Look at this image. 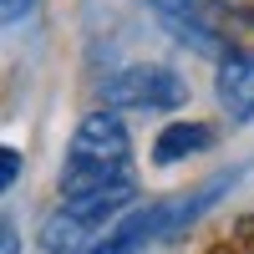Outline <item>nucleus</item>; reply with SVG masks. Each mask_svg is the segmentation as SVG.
Returning a JSON list of instances; mask_svg holds the SVG:
<instances>
[{"instance_id": "nucleus-1", "label": "nucleus", "mask_w": 254, "mask_h": 254, "mask_svg": "<svg viewBox=\"0 0 254 254\" xmlns=\"http://www.w3.org/2000/svg\"><path fill=\"white\" fill-rule=\"evenodd\" d=\"M183 102H188V81L158 61L122 66L102 81V107H117V112H173Z\"/></svg>"}, {"instance_id": "nucleus-2", "label": "nucleus", "mask_w": 254, "mask_h": 254, "mask_svg": "<svg viewBox=\"0 0 254 254\" xmlns=\"http://www.w3.org/2000/svg\"><path fill=\"white\" fill-rule=\"evenodd\" d=\"M147 5H153V15L168 31H173L178 46L198 51V56H224L229 51L219 26H214V5H208V0H147Z\"/></svg>"}, {"instance_id": "nucleus-3", "label": "nucleus", "mask_w": 254, "mask_h": 254, "mask_svg": "<svg viewBox=\"0 0 254 254\" xmlns=\"http://www.w3.org/2000/svg\"><path fill=\"white\" fill-rule=\"evenodd\" d=\"M127 147H132V137H127V127L117 117V107H102V112H87L71 137V158L81 163H107V168H127Z\"/></svg>"}, {"instance_id": "nucleus-4", "label": "nucleus", "mask_w": 254, "mask_h": 254, "mask_svg": "<svg viewBox=\"0 0 254 254\" xmlns=\"http://www.w3.org/2000/svg\"><path fill=\"white\" fill-rule=\"evenodd\" d=\"M183 214H178V203H153V208H137L132 219H122L117 229L102 244H92L87 254H137L142 244H153L158 234H168V229H178Z\"/></svg>"}, {"instance_id": "nucleus-5", "label": "nucleus", "mask_w": 254, "mask_h": 254, "mask_svg": "<svg viewBox=\"0 0 254 254\" xmlns=\"http://www.w3.org/2000/svg\"><path fill=\"white\" fill-rule=\"evenodd\" d=\"M214 92H219V107L229 112V122H254V51L229 46L219 56Z\"/></svg>"}, {"instance_id": "nucleus-6", "label": "nucleus", "mask_w": 254, "mask_h": 254, "mask_svg": "<svg viewBox=\"0 0 254 254\" xmlns=\"http://www.w3.org/2000/svg\"><path fill=\"white\" fill-rule=\"evenodd\" d=\"M137 193V178L127 173V178H112V183H102V188H87V193H66L61 198V208H71L76 219H87L92 229H102L107 219H117L127 203H132Z\"/></svg>"}, {"instance_id": "nucleus-7", "label": "nucleus", "mask_w": 254, "mask_h": 254, "mask_svg": "<svg viewBox=\"0 0 254 254\" xmlns=\"http://www.w3.org/2000/svg\"><path fill=\"white\" fill-rule=\"evenodd\" d=\"M97 239V229L87 219H76L71 208H56V214L41 219V249L46 254H87Z\"/></svg>"}, {"instance_id": "nucleus-8", "label": "nucleus", "mask_w": 254, "mask_h": 254, "mask_svg": "<svg viewBox=\"0 0 254 254\" xmlns=\"http://www.w3.org/2000/svg\"><path fill=\"white\" fill-rule=\"evenodd\" d=\"M214 127L208 122H168L163 132H158V142H153V158L168 168V163H183L188 153H208L214 147Z\"/></svg>"}, {"instance_id": "nucleus-9", "label": "nucleus", "mask_w": 254, "mask_h": 254, "mask_svg": "<svg viewBox=\"0 0 254 254\" xmlns=\"http://www.w3.org/2000/svg\"><path fill=\"white\" fill-rule=\"evenodd\" d=\"M36 10V0H0V15H5V26H20Z\"/></svg>"}, {"instance_id": "nucleus-10", "label": "nucleus", "mask_w": 254, "mask_h": 254, "mask_svg": "<svg viewBox=\"0 0 254 254\" xmlns=\"http://www.w3.org/2000/svg\"><path fill=\"white\" fill-rule=\"evenodd\" d=\"M15 178H20V153H15V147H0V183L10 188Z\"/></svg>"}, {"instance_id": "nucleus-11", "label": "nucleus", "mask_w": 254, "mask_h": 254, "mask_svg": "<svg viewBox=\"0 0 254 254\" xmlns=\"http://www.w3.org/2000/svg\"><path fill=\"white\" fill-rule=\"evenodd\" d=\"M0 254H20V234H15V224H10V219L0 224Z\"/></svg>"}, {"instance_id": "nucleus-12", "label": "nucleus", "mask_w": 254, "mask_h": 254, "mask_svg": "<svg viewBox=\"0 0 254 254\" xmlns=\"http://www.w3.org/2000/svg\"><path fill=\"white\" fill-rule=\"evenodd\" d=\"M244 20H249V26H254V10H244Z\"/></svg>"}]
</instances>
